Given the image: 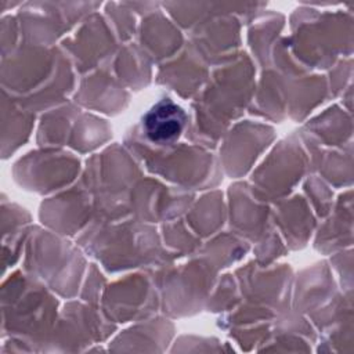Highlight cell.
I'll use <instances>...</instances> for the list:
<instances>
[{
  "label": "cell",
  "mask_w": 354,
  "mask_h": 354,
  "mask_svg": "<svg viewBox=\"0 0 354 354\" xmlns=\"http://www.w3.org/2000/svg\"><path fill=\"white\" fill-rule=\"evenodd\" d=\"M187 123L184 109L170 100L155 104L144 116L145 136L156 144H167L178 138Z\"/></svg>",
  "instance_id": "1"
}]
</instances>
